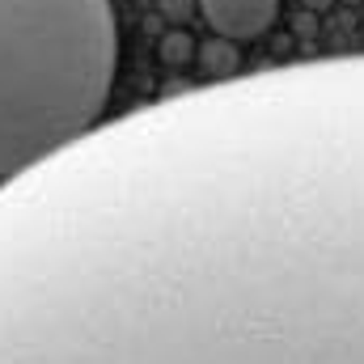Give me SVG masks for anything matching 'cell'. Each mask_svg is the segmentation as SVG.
Returning <instances> with one entry per match:
<instances>
[{
	"label": "cell",
	"mask_w": 364,
	"mask_h": 364,
	"mask_svg": "<svg viewBox=\"0 0 364 364\" xmlns=\"http://www.w3.org/2000/svg\"><path fill=\"white\" fill-rule=\"evenodd\" d=\"M114 64L110 0H0V182L90 136Z\"/></svg>",
	"instance_id": "obj_1"
},
{
	"label": "cell",
	"mask_w": 364,
	"mask_h": 364,
	"mask_svg": "<svg viewBox=\"0 0 364 364\" xmlns=\"http://www.w3.org/2000/svg\"><path fill=\"white\" fill-rule=\"evenodd\" d=\"M199 13L216 30V38L242 43L272 30L279 17V0H199Z\"/></svg>",
	"instance_id": "obj_2"
}]
</instances>
